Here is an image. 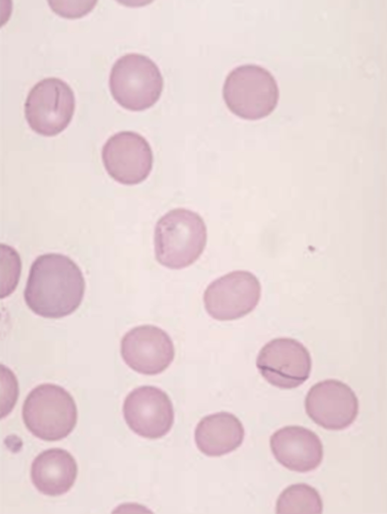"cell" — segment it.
Wrapping results in <instances>:
<instances>
[{"label":"cell","instance_id":"1","mask_svg":"<svg viewBox=\"0 0 387 514\" xmlns=\"http://www.w3.org/2000/svg\"><path fill=\"white\" fill-rule=\"evenodd\" d=\"M85 290L84 278L78 265L67 255L49 253L33 262L24 298L35 314L57 319L70 315L79 307Z\"/></svg>","mask_w":387,"mask_h":514},{"label":"cell","instance_id":"2","mask_svg":"<svg viewBox=\"0 0 387 514\" xmlns=\"http://www.w3.org/2000/svg\"><path fill=\"white\" fill-rule=\"evenodd\" d=\"M207 238L205 223L198 213L182 208L171 210L155 227L156 259L170 269L185 268L202 254Z\"/></svg>","mask_w":387,"mask_h":514},{"label":"cell","instance_id":"3","mask_svg":"<svg viewBox=\"0 0 387 514\" xmlns=\"http://www.w3.org/2000/svg\"><path fill=\"white\" fill-rule=\"evenodd\" d=\"M26 428L35 437L47 441L66 438L75 428L77 409L73 397L63 387L40 384L26 397L22 407Z\"/></svg>","mask_w":387,"mask_h":514},{"label":"cell","instance_id":"4","mask_svg":"<svg viewBox=\"0 0 387 514\" xmlns=\"http://www.w3.org/2000/svg\"><path fill=\"white\" fill-rule=\"evenodd\" d=\"M222 95L228 109L236 116L255 120L276 108L279 90L276 79L265 68L254 64L237 66L227 75Z\"/></svg>","mask_w":387,"mask_h":514},{"label":"cell","instance_id":"5","mask_svg":"<svg viewBox=\"0 0 387 514\" xmlns=\"http://www.w3.org/2000/svg\"><path fill=\"white\" fill-rule=\"evenodd\" d=\"M163 83L157 64L147 56L135 53L123 55L114 62L108 80L115 101L134 111L153 106L160 97Z\"/></svg>","mask_w":387,"mask_h":514},{"label":"cell","instance_id":"6","mask_svg":"<svg viewBox=\"0 0 387 514\" xmlns=\"http://www.w3.org/2000/svg\"><path fill=\"white\" fill-rule=\"evenodd\" d=\"M75 108V94L70 85L60 78L48 77L31 88L24 103V113L34 132L53 137L67 127Z\"/></svg>","mask_w":387,"mask_h":514},{"label":"cell","instance_id":"7","mask_svg":"<svg viewBox=\"0 0 387 514\" xmlns=\"http://www.w3.org/2000/svg\"><path fill=\"white\" fill-rule=\"evenodd\" d=\"M262 287L256 277L243 270L232 271L214 280L203 294L205 309L212 318L230 321L252 311L261 297Z\"/></svg>","mask_w":387,"mask_h":514},{"label":"cell","instance_id":"8","mask_svg":"<svg viewBox=\"0 0 387 514\" xmlns=\"http://www.w3.org/2000/svg\"><path fill=\"white\" fill-rule=\"evenodd\" d=\"M256 366L271 384L282 389L296 388L310 376V354L299 341L287 337L274 339L260 351Z\"/></svg>","mask_w":387,"mask_h":514},{"label":"cell","instance_id":"9","mask_svg":"<svg viewBox=\"0 0 387 514\" xmlns=\"http://www.w3.org/2000/svg\"><path fill=\"white\" fill-rule=\"evenodd\" d=\"M101 158L108 174L121 184L134 185L145 180L151 172L153 156L150 144L141 135L118 132L103 145Z\"/></svg>","mask_w":387,"mask_h":514},{"label":"cell","instance_id":"10","mask_svg":"<svg viewBox=\"0 0 387 514\" xmlns=\"http://www.w3.org/2000/svg\"><path fill=\"white\" fill-rule=\"evenodd\" d=\"M122 413L134 433L151 439L166 435L174 422L173 406L169 396L153 386H140L130 392L124 400Z\"/></svg>","mask_w":387,"mask_h":514},{"label":"cell","instance_id":"11","mask_svg":"<svg viewBox=\"0 0 387 514\" xmlns=\"http://www.w3.org/2000/svg\"><path fill=\"white\" fill-rule=\"evenodd\" d=\"M120 354L125 363L134 371L154 375L170 366L175 357V348L165 330L146 324L125 333L120 342Z\"/></svg>","mask_w":387,"mask_h":514},{"label":"cell","instance_id":"12","mask_svg":"<svg viewBox=\"0 0 387 514\" xmlns=\"http://www.w3.org/2000/svg\"><path fill=\"white\" fill-rule=\"evenodd\" d=\"M306 413L326 430H341L355 420L359 410L357 397L343 382L327 379L313 385L305 400Z\"/></svg>","mask_w":387,"mask_h":514},{"label":"cell","instance_id":"13","mask_svg":"<svg viewBox=\"0 0 387 514\" xmlns=\"http://www.w3.org/2000/svg\"><path fill=\"white\" fill-rule=\"evenodd\" d=\"M270 445L278 462L291 471H312L323 460V445L319 437L302 426H288L279 429L271 436Z\"/></svg>","mask_w":387,"mask_h":514},{"label":"cell","instance_id":"14","mask_svg":"<svg viewBox=\"0 0 387 514\" xmlns=\"http://www.w3.org/2000/svg\"><path fill=\"white\" fill-rule=\"evenodd\" d=\"M77 463L67 451L54 448L40 453L32 462L31 477L36 488L44 495L58 496L67 492L77 475Z\"/></svg>","mask_w":387,"mask_h":514},{"label":"cell","instance_id":"15","mask_svg":"<svg viewBox=\"0 0 387 514\" xmlns=\"http://www.w3.org/2000/svg\"><path fill=\"white\" fill-rule=\"evenodd\" d=\"M244 435L243 425L235 415L220 412L201 419L194 431V440L202 453L217 457L236 449L242 443Z\"/></svg>","mask_w":387,"mask_h":514},{"label":"cell","instance_id":"16","mask_svg":"<svg viewBox=\"0 0 387 514\" xmlns=\"http://www.w3.org/2000/svg\"><path fill=\"white\" fill-rule=\"evenodd\" d=\"M277 513H321L323 501L318 491L303 483L292 484L280 494L276 505Z\"/></svg>","mask_w":387,"mask_h":514},{"label":"cell","instance_id":"17","mask_svg":"<svg viewBox=\"0 0 387 514\" xmlns=\"http://www.w3.org/2000/svg\"><path fill=\"white\" fill-rule=\"evenodd\" d=\"M93 1H48L51 9L67 18H80L89 12L95 5Z\"/></svg>","mask_w":387,"mask_h":514}]
</instances>
